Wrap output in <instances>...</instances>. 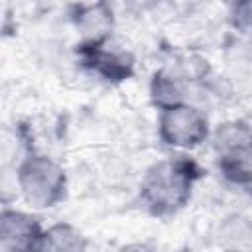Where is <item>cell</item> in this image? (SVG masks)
<instances>
[{
  "label": "cell",
  "instance_id": "8",
  "mask_svg": "<svg viewBox=\"0 0 252 252\" xmlns=\"http://www.w3.org/2000/svg\"><path fill=\"white\" fill-rule=\"evenodd\" d=\"M217 165L222 179L234 187L248 189L252 183V148L217 154Z\"/></svg>",
  "mask_w": 252,
  "mask_h": 252
},
{
  "label": "cell",
  "instance_id": "2",
  "mask_svg": "<svg viewBox=\"0 0 252 252\" xmlns=\"http://www.w3.org/2000/svg\"><path fill=\"white\" fill-rule=\"evenodd\" d=\"M16 181L24 201L35 209L57 207L67 195L65 169L45 154L26 156L16 169Z\"/></svg>",
  "mask_w": 252,
  "mask_h": 252
},
{
  "label": "cell",
  "instance_id": "13",
  "mask_svg": "<svg viewBox=\"0 0 252 252\" xmlns=\"http://www.w3.org/2000/svg\"><path fill=\"white\" fill-rule=\"evenodd\" d=\"M222 2H226L228 6H232V4H238V2H242V0H222Z\"/></svg>",
  "mask_w": 252,
  "mask_h": 252
},
{
  "label": "cell",
  "instance_id": "9",
  "mask_svg": "<svg viewBox=\"0 0 252 252\" xmlns=\"http://www.w3.org/2000/svg\"><path fill=\"white\" fill-rule=\"evenodd\" d=\"M87 238L71 222H55L43 228L39 240V250L49 252H83L87 250Z\"/></svg>",
  "mask_w": 252,
  "mask_h": 252
},
{
  "label": "cell",
  "instance_id": "6",
  "mask_svg": "<svg viewBox=\"0 0 252 252\" xmlns=\"http://www.w3.org/2000/svg\"><path fill=\"white\" fill-rule=\"evenodd\" d=\"M71 22L81 37V43H102L112 35L114 12L106 0L79 4L71 14Z\"/></svg>",
  "mask_w": 252,
  "mask_h": 252
},
{
  "label": "cell",
  "instance_id": "5",
  "mask_svg": "<svg viewBox=\"0 0 252 252\" xmlns=\"http://www.w3.org/2000/svg\"><path fill=\"white\" fill-rule=\"evenodd\" d=\"M43 226L32 213L20 209H0V246L10 252L39 250Z\"/></svg>",
  "mask_w": 252,
  "mask_h": 252
},
{
  "label": "cell",
  "instance_id": "4",
  "mask_svg": "<svg viewBox=\"0 0 252 252\" xmlns=\"http://www.w3.org/2000/svg\"><path fill=\"white\" fill-rule=\"evenodd\" d=\"M79 43L81 63L106 83H122L134 75V57L130 51L108 43Z\"/></svg>",
  "mask_w": 252,
  "mask_h": 252
},
{
  "label": "cell",
  "instance_id": "12",
  "mask_svg": "<svg viewBox=\"0 0 252 252\" xmlns=\"http://www.w3.org/2000/svg\"><path fill=\"white\" fill-rule=\"evenodd\" d=\"M132 4H136L138 8H152V6H156L159 0H130Z\"/></svg>",
  "mask_w": 252,
  "mask_h": 252
},
{
  "label": "cell",
  "instance_id": "11",
  "mask_svg": "<svg viewBox=\"0 0 252 252\" xmlns=\"http://www.w3.org/2000/svg\"><path fill=\"white\" fill-rule=\"evenodd\" d=\"M219 236H222V240H230V238H234V236H236V240H240V238H242V240H248V238L252 236V228H250L248 219L238 217V215L226 219V220L220 224Z\"/></svg>",
  "mask_w": 252,
  "mask_h": 252
},
{
  "label": "cell",
  "instance_id": "10",
  "mask_svg": "<svg viewBox=\"0 0 252 252\" xmlns=\"http://www.w3.org/2000/svg\"><path fill=\"white\" fill-rule=\"evenodd\" d=\"M213 146L217 154L240 148H252V132L246 120H232L220 124L213 132Z\"/></svg>",
  "mask_w": 252,
  "mask_h": 252
},
{
  "label": "cell",
  "instance_id": "3",
  "mask_svg": "<svg viewBox=\"0 0 252 252\" xmlns=\"http://www.w3.org/2000/svg\"><path fill=\"white\" fill-rule=\"evenodd\" d=\"M158 136L167 148L183 152L195 150L211 138V124L199 106L185 100L159 108Z\"/></svg>",
  "mask_w": 252,
  "mask_h": 252
},
{
  "label": "cell",
  "instance_id": "1",
  "mask_svg": "<svg viewBox=\"0 0 252 252\" xmlns=\"http://www.w3.org/2000/svg\"><path fill=\"white\" fill-rule=\"evenodd\" d=\"M201 177V165L187 156L161 159L146 169L140 183V201L150 215L171 217L189 203Z\"/></svg>",
  "mask_w": 252,
  "mask_h": 252
},
{
  "label": "cell",
  "instance_id": "7",
  "mask_svg": "<svg viewBox=\"0 0 252 252\" xmlns=\"http://www.w3.org/2000/svg\"><path fill=\"white\" fill-rule=\"evenodd\" d=\"M187 94H189L187 79L179 73H173L169 69H159L150 79V100L158 110L185 102Z\"/></svg>",
  "mask_w": 252,
  "mask_h": 252
}]
</instances>
